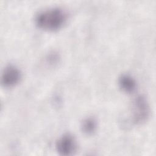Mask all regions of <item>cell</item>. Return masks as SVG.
Returning a JSON list of instances; mask_svg holds the SVG:
<instances>
[{
  "mask_svg": "<svg viewBox=\"0 0 156 156\" xmlns=\"http://www.w3.org/2000/svg\"><path fill=\"white\" fill-rule=\"evenodd\" d=\"M67 18V13L63 9L53 7L38 12L35 21L39 28L47 31H55L63 26Z\"/></svg>",
  "mask_w": 156,
  "mask_h": 156,
  "instance_id": "cell-1",
  "label": "cell"
},
{
  "mask_svg": "<svg viewBox=\"0 0 156 156\" xmlns=\"http://www.w3.org/2000/svg\"><path fill=\"white\" fill-rule=\"evenodd\" d=\"M132 121L135 124H141L147 121L150 114V108L146 98L141 95L133 100L132 105Z\"/></svg>",
  "mask_w": 156,
  "mask_h": 156,
  "instance_id": "cell-2",
  "label": "cell"
},
{
  "mask_svg": "<svg viewBox=\"0 0 156 156\" xmlns=\"http://www.w3.org/2000/svg\"><path fill=\"white\" fill-rule=\"evenodd\" d=\"M55 148L60 155H71L77 149V142L73 135L65 133L57 141Z\"/></svg>",
  "mask_w": 156,
  "mask_h": 156,
  "instance_id": "cell-3",
  "label": "cell"
},
{
  "mask_svg": "<svg viewBox=\"0 0 156 156\" xmlns=\"http://www.w3.org/2000/svg\"><path fill=\"white\" fill-rule=\"evenodd\" d=\"M22 77L21 71L14 65H8L3 70L1 82L2 85L7 88L16 85L21 80Z\"/></svg>",
  "mask_w": 156,
  "mask_h": 156,
  "instance_id": "cell-4",
  "label": "cell"
},
{
  "mask_svg": "<svg viewBox=\"0 0 156 156\" xmlns=\"http://www.w3.org/2000/svg\"><path fill=\"white\" fill-rule=\"evenodd\" d=\"M118 84L120 88L124 92L131 93L136 88V82L135 79L129 74H122L118 79Z\"/></svg>",
  "mask_w": 156,
  "mask_h": 156,
  "instance_id": "cell-5",
  "label": "cell"
},
{
  "mask_svg": "<svg viewBox=\"0 0 156 156\" xmlns=\"http://www.w3.org/2000/svg\"><path fill=\"white\" fill-rule=\"evenodd\" d=\"M97 129V121L93 117H88L81 123V129L87 135L93 134Z\"/></svg>",
  "mask_w": 156,
  "mask_h": 156,
  "instance_id": "cell-6",
  "label": "cell"
}]
</instances>
